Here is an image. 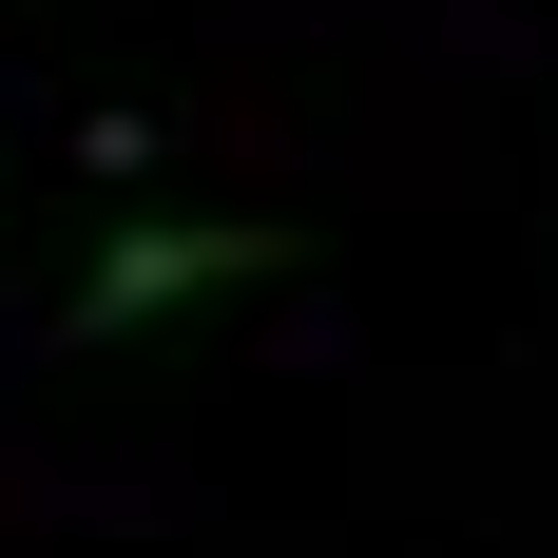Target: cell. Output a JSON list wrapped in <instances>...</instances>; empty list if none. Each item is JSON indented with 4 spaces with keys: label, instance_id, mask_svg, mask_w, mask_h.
Wrapping results in <instances>:
<instances>
[{
    "label": "cell",
    "instance_id": "cell-1",
    "mask_svg": "<svg viewBox=\"0 0 558 558\" xmlns=\"http://www.w3.org/2000/svg\"><path fill=\"white\" fill-rule=\"evenodd\" d=\"M270 270H289L270 213H135V231H97V270L58 289V347H135V328L213 308V289H270Z\"/></svg>",
    "mask_w": 558,
    "mask_h": 558
}]
</instances>
